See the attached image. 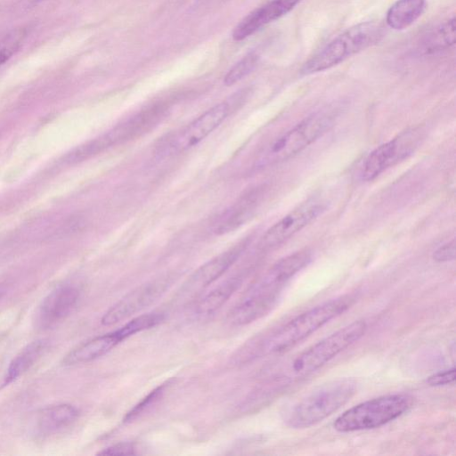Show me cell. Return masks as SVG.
I'll use <instances>...</instances> for the list:
<instances>
[{"label": "cell", "instance_id": "1", "mask_svg": "<svg viewBox=\"0 0 456 456\" xmlns=\"http://www.w3.org/2000/svg\"><path fill=\"white\" fill-rule=\"evenodd\" d=\"M355 299V295L346 294L298 314L273 332L245 345L236 354V362H245L256 357L289 351L330 321L343 314Z\"/></svg>", "mask_w": 456, "mask_h": 456}, {"label": "cell", "instance_id": "17", "mask_svg": "<svg viewBox=\"0 0 456 456\" xmlns=\"http://www.w3.org/2000/svg\"><path fill=\"white\" fill-rule=\"evenodd\" d=\"M78 411L70 404L62 403L43 410L37 421V429L40 434L50 435L57 432L76 420Z\"/></svg>", "mask_w": 456, "mask_h": 456}, {"label": "cell", "instance_id": "10", "mask_svg": "<svg viewBox=\"0 0 456 456\" xmlns=\"http://www.w3.org/2000/svg\"><path fill=\"white\" fill-rule=\"evenodd\" d=\"M311 258L309 251L301 250L280 259L246 293L279 297L287 282L304 269Z\"/></svg>", "mask_w": 456, "mask_h": 456}, {"label": "cell", "instance_id": "7", "mask_svg": "<svg viewBox=\"0 0 456 456\" xmlns=\"http://www.w3.org/2000/svg\"><path fill=\"white\" fill-rule=\"evenodd\" d=\"M229 112L230 106L227 102L216 104L165 139L159 146L157 155L167 158L188 151L217 128Z\"/></svg>", "mask_w": 456, "mask_h": 456}, {"label": "cell", "instance_id": "8", "mask_svg": "<svg viewBox=\"0 0 456 456\" xmlns=\"http://www.w3.org/2000/svg\"><path fill=\"white\" fill-rule=\"evenodd\" d=\"M246 246V242H240L200 265L183 284L176 299L186 302L197 298L237 261Z\"/></svg>", "mask_w": 456, "mask_h": 456}, {"label": "cell", "instance_id": "18", "mask_svg": "<svg viewBox=\"0 0 456 456\" xmlns=\"http://www.w3.org/2000/svg\"><path fill=\"white\" fill-rule=\"evenodd\" d=\"M425 6L426 0H397L387 12V24L395 30L404 29L419 18Z\"/></svg>", "mask_w": 456, "mask_h": 456}, {"label": "cell", "instance_id": "12", "mask_svg": "<svg viewBox=\"0 0 456 456\" xmlns=\"http://www.w3.org/2000/svg\"><path fill=\"white\" fill-rule=\"evenodd\" d=\"M323 210L324 206L317 201H308L302 204L280 219L265 232L258 243V248L262 251H267L278 247L310 224Z\"/></svg>", "mask_w": 456, "mask_h": 456}, {"label": "cell", "instance_id": "29", "mask_svg": "<svg viewBox=\"0 0 456 456\" xmlns=\"http://www.w3.org/2000/svg\"><path fill=\"white\" fill-rule=\"evenodd\" d=\"M4 293V290L2 288H0V298L2 297Z\"/></svg>", "mask_w": 456, "mask_h": 456}, {"label": "cell", "instance_id": "11", "mask_svg": "<svg viewBox=\"0 0 456 456\" xmlns=\"http://www.w3.org/2000/svg\"><path fill=\"white\" fill-rule=\"evenodd\" d=\"M419 136L415 131H409L374 149L366 158L362 178L372 181L387 168L411 154L417 145Z\"/></svg>", "mask_w": 456, "mask_h": 456}, {"label": "cell", "instance_id": "25", "mask_svg": "<svg viewBox=\"0 0 456 456\" xmlns=\"http://www.w3.org/2000/svg\"><path fill=\"white\" fill-rule=\"evenodd\" d=\"M167 385L161 384L151 390L142 401L135 404L124 417V422H131L153 406L164 394Z\"/></svg>", "mask_w": 456, "mask_h": 456}, {"label": "cell", "instance_id": "5", "mask_svg": "<svg viewBox=\"0 0 456 456\" xmlns=\"http://www.w3.org/2000/svg\"><path fill=\"white\" fill-rule=\"evenodd\" d=\"M413 398L407 394H391L362 402L344 411L333 422L335 430L350 433L380 428L405 413Z\"/></svg>", "mask_w": 456, "mask_h": 456}, {"label": "cell", "instance_id": "19", "mask_svg": "<svg viewBox=\"0 0 456 456\" xmlns=\"http://www.w3.org/2000/svg\"><path fill=\"white\" fill-rule=\"evenodd\" d=\"M456 26L452 17L427 34L419 45V52L424 54L435 53L455 44Z\"/></svg>", "mask_w": 456, "mask_h": 456}, {"label": "cell", "instance_id": "22", "mask_svg": "<svg viewBox=\"0 0 456 456\" xmlns=\"http://www.w3.org/2000/svg\"><path fill=\"white\" fill-rule=\"evenodd\" d=\"M163 319L164 316L160 313L142 314L129 321L124 326L114 331L122 341L132 335L155 327L160 323Z\"/></svg>", "mask_w": 456, "mask_h": 456}, {"label": "cell", "instance_id": "6", "mask_svg": "<svg viewBox=\"0 0 456 456\" xmlns=\"http://www.w3.org/2000/svg\"><path fill=\"white\" fill-rule=\"evenodd\" d=\"M333 122L334 116L327 111L310 115L269 144L256 158L255 167L262 169L295 156L325 134Z\"/></svg>", "mask_w": 456, "mask_h": 456}, {"label": "cell", "instance_id": "13", "mask_svg": "<svg viewBox=\"0 0 456 456\" xmlns=\"http://www.w3.org/2000/svg\"><path fill=\"white\" fill-rule=\"evenodd\" d=\"M79 298V290L72 285H62L50 292L38 311L42 327L52 326L64 319L73 310Z\"/></svg>", "mask_w": 456, "mask_h": 456}, {"label": "cell", "instance_id": "9", "mask_svg": "<svg viewBox=\"0 0 456 456\" xmlns=\"http://www.w3.org/2000/svg\"><path fill=\"white\" fill-rule=\"evenodd\" d=\"M171 283V277H162L137 287L108 309L102 317V323L113 325L141 312L157 301Z\"/></svg>", "mask_w": 456, "mask_h": 456}, {"label": "cell", "instance_id": "20", "mask_svg": "<svg viewBox=\"0 0 456 456\" xmlns=\"http://www.w3.org/2000/svg\"><path fill=\"white\" fill-rule=\"evenodd\" d=\"M46 345V341L41 339L24 347L11 362L3 386H7L25 373L40 357Z\"/></svg>", "mask_w": 456, "mask_h": 456}, {"label": "cell", "instance_id": "27", "mask_svg": "<svg viewBox=\"0 0 456 456\" xmlns=\"http://www.w3.org/2000/svg\"><path fill=\"white\" fill-rule=\"evenodd\" d=\"M433 259L436 262H449L455 258V240H452L436 248L433 253Z\"/></svg>", "mask_w": 456, "mask_h": 456}, {"label": "cell", "instance_id": "16", "mask_svg": "<svg viewBox=\"0 0 456 456\" xmlns=\"http://www.w3.org/2000/svg\"><path fill=\"white\" fill-rule=\"evenodd\" d=\"M120 342L121 339L115 331L98 336L70 351L63 362L73 365L91 362L104 355Z\"/></svg>", "mask_w": 456, "mask_h": 456}, {"label": "cell", "instance_id": "24", "mask_svg": "<svg viewBox=\"0 0 456 456\" xmlns=\"http://www.w3.org/2000/svg\"><path fill=\"white\" fill-rule=\"evenodd\" d=\"M257 61V54L255 53L247 54L226 73L224 77V84L227 86L236 84L255 69Z\"/></svg>", "mask_w": 456, "mask_h": 456}, {"label": "cell", "instance_id": "15", "mask_svg": "<svg viewBox=\"0 0 456 456\" xmlns=\"http://www.w3.org/2000/svg\"><path fill=\"white\" fill-rule=\"evenodd\" d=\"M279 297L245 293L241 300L230 312L228 319L232 325H247L272 311Z\"/></svg>", "mask_w": 456, "mask_h": 456}, {"label": "cell", "instance_id": "4", "mask_svg": "<svg viewBox=\"0 0 456 456\" xmlns=\"http://www.w3.org/2000/svg\"><path fill=\"white\" fill-rule=\"evenodd\" d=\"M384 36L377 21L358 23L328 43L302 67L303 75L315 74L342 62L348 57L379 43Z\"/></svg>", "mask_w": 456, "mask_h": 456}, {"label": "cell", "instance_id": "23", "mask_svg": "<svg viewBox=\"0 0 456 456\" xmlns=\"http://www.w3.org/2000/svg\"><path fill=\"white\" fill-rule=\"evenodd\" d=\"M27 35V28H18L0 38V65L5 63L20 50Z\"/></svg>", "mask_w": 456, "mask_h": 456}, {"label": "cell", "instance_id": "26", "mask_svg": "<svg viewBox=\"0 0 456 456\" xmlns=\"http://www.w3.org/2000/svg\"><path fill=\"white\" fill-rule=\"evenodd\" d=\"M455 380V368L445 370L444 371L436 372L429 376L426 379V383L430 387L445 386L454 382Z\"/></svg>", "mask_w": 456, "mask_h": 456}, {"label": "cell", "instance_id": "28", "mask_svg": "<svg viewBox=\"0 0 456 456\" xmlns=\"http://www.w3.org/2000/svg\"><path fill=\"white\" fill-rule=\"evenodd\" d=\"M135 448L134 444L129 442H123L113 444L108 448H105L99 454L102 455H131L135 453Z\"/></svg>", "mask_w": 456, "mask_h": 456}, {"label": "cell", "instance_id": "2", "mask_svg": "<svg viewBox=\"0 0 456 456\" xmlns=\"http://www.w3.org/2000/svg\"><path fill=\"white\" fill-rule=\"evenodd\" d=\"M367 330L362 320L354 321L295 356L270 383L277 389L318 370L347 347L362 338Z\"/></svg>", "mask_w": 456, "mask_h": 456}, {"label": "cell", "instance_id": "14", "mask_svg": "<svg viewBox=\"0 0 456 456\" xmlns=\"http://www.w3.org/2000/svg\"><path fill=\"white\" fill-rule=\"evenodd\" d=\"M245 277L246 272L234 274L208 292L200 294L194 303L195 314L203 317L216 312L240 287Z\"/></svg>", "mask_w": 456, "mask_h": 456}, {"label": "cell", "instance_id": "3", "mask_svg": "<svg viewBox=\"0 0 456 456\" xmlns=\"http://www.w3.org/2000/svg\"><path fill=\"white\" fill-rule=\"evenodd\" d=\"M357 391L354 379L343 378L323 384L290 406L283 414L291 428H306L322 421L345 405Z\"/></svg>", "mask_w": 456, "mask_h": 456}, {"label": "cell", "instance_id": "21", "mask_svg": "<svg viewBox=\"0 0 456 456\" xmlns=\"http://www.w3.org/2000/svg\"><path fill=\"white\" fill-rule=\"evenodd\" d=\"M256 196L254 193L248 194L227 210L216 224V232L217 233L228 232L242 224L255 208Z\"/></svg>", "mask_w": 456, "mask_h": 456}]
</instances>
